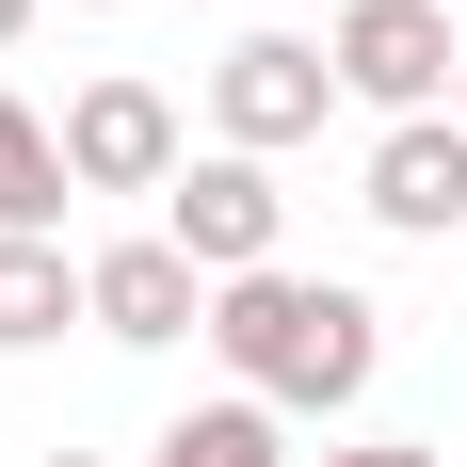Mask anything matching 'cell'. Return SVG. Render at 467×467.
I'll use <instances>...</instances> for the list:
<instances>
[{
  "instance_id": "obj_7",
  "label": "cell",
  "mask_w": 467,
  "mask_h": 467,
  "mask_svg": "<svg viewBox=\"0 0 467 467\" xmlns=\"http://www.w3.org/2000/svg\"><path fill=\"white\" fill-rule=\"evenodd\" d=\"M355 193H371V226H403V242H451V226H467V130H451V113L387 130Z\"/></svg>"
},
{
  "instance_id": "obj_9",
  "label": "cell",
  "mask_w": 467,
  "mask_h": 467,
  "mask_svg": "<svg viewBox=\"0 0 467 467\" xmlns=\"http://www.w3.org/2000/svg\"><path fill=\"white\" fill-rule=\"evenodd\" d=\"M145 467H306V451H290L275 403H242V387H226V403H193V420L145 435Z\"/></svg>"
},
{
  "instance_id": "obj_6",
  "label": "cell",
  "mask_w": 467,
  "mask_h": 467,
  "mask_svg": "<svg viewBox=\"0 0 467 467\" xmlns=\"http://www.w3.org/2000/svg\"><path fill=\"white\" fill-rule=\"evenodd\" d=\"M81 306H97V338L161 355V338H210V306H226V290L193 275L161 226H145V242H97V258H81Z\"/></svg>"
},
{
  "instance_id": "obj_3",
  "label": "cell",
  "mask_w": 467,
  "mask_h": 467,
  "mask_svg": "<svg viewBox=\"0 0 467 467\" xmlns=\"http://www.w3.org/2000/svg\"><path fill=\"white\" fill-rule=\"evenodd\" d=\"M161 242H178L210 290H242V275H275V242H290V193H275V161H242V145H210L178 193H161Z\"/></svg>"
},
{
  "instance_id": "obj_8",
  "label": "cell",
  "mask_w": 467,
  "mask_h": 467,
  "mask_svg": "<svg viewBox=\"0 0 467 467\" xmlns=\"http://www.w3.org/2000/svg\"><path fill=\"white\" fill-rule=\"evenodd\" d=\"M65 193H81V178H65V130H48L33 97H0V242H48Z\"/></svg>"
},
{
  "instance_id": "obj_14",
  "label": "cell",
  "mask_w": 467,
  "mask_h": 467,
  "mask_svg": "<svg viewBox=\"0 0 467 467\" xmlns=\"http://www.w3.org/2000/svg\"><path fill=\"white\" fill-rule=\"evenodd\" d=\"M451 130H467V81H451Z\"/></svg>"
},
{
  "instance_id": "obj_10",
  "label": "cell",
  "mask_w": 467,
  "mask_h": 467,
  "mask_svg": "<svg viewBox=\"0 0 467 467\" xmlns=\"http://www.w3.org/2000/svg\"><path fill=\"white\" fill-rule=\"evenodd\" d=\"M65 323H97L81 258H65V242H0V355H33V338H65Z\"/></svg>"
},
{
  "instance_id": "obj_5",
  "label": "cell",
  "mask_w": 467,
  "mask_h": 467,
  "mask_svg": "<svg viewBox=\"0 0 467 467\" xmlns=\"http://www.w3.org/2000/svg\"><path fill=\"white\" fill-rule=\"evenodd\" d=\"M65 178L81 193H178L193 161H178V97L161 81H81L65 97Z\"/></svg>"
},
{
  "instance_id": "obj_2",
  "label": "cell",
  "mask_w": 467,
  "mask_h": 467,
  "mask_svg": "<svg viewBox=\"0 0 467 467\" xmlns=\"http://www.w3.org/2000/svg\"><path fill=\"white\" fill-rule=\"evenodd\" d=\"M323 65H338V97H371L387 130H420V113H451L467 33H451V0H355L323 33Z\"/></svg>"
},
{
  "instance_id": "obj_4",
  "label": "cell",
  "mask_w": 467,
  "mask_h": 467,
  "mask_svg": "<svg viewBox=\"0 0 467 467\" xmlns=\"http://www.w3.org/2000/svg\"><path fill=\"white\" fill-rule=\"evenodd\" d=\"M323 113H338V65H323L306 33H242L226 65H210V130H226L242 161H275V145H306Z\"/></svg>"
},
{
  "instance_id": "obj_13",
  "label": "cell",
  "mask_w": 467,
  "mask_h": 467,
  "mask_svg": "<svg viewBox=\"0 0 467 467\" xmlns=\"http://www.w3.org/2000/svg\"><path fill=\"white\" fill-rule=\"evenodd\" d=\"M33 467H97V451H33Z\"/></svg>"
},
{
  "instance_id": "obj_15",
  "label": "cell",
  "mask_w": 467,
  "mask_h": 467,
  "mask_svg": "<svg viewBox=\"0 0 467 467\" xmlns=\"http://www.w3.org/2000/svg\"><path fill=\"white\" fill-rule=\"evenodd\" d=\"M81 16H113V0H81Z\"/></svg>"
},
{
  "instance_id": "obj_12",
  "label": "cell",
  "mask_w": 467,
  "mask_h": 467,
  "mask_svg": "<svg viewBox=\"0 0 467 467\" xmlns=\"http://www.w3.org/2000/svg\"><path fill=\"white\" fill-rule=\"evenodd\" d=\"M16 33H33V0H0V48H16Z\"/></svg>"
},
{
  "instance_id": "obj_11",
  "label": "cell",
  "mask_w": 467,
  "mask_h": 467,
  "mask_svg": "<svg viewBox=\"0 0 467 467\" xmlns=\"http://www.w3.org/2000/svg\"><path fill=\"white\" fill-rule=\"evenodd\" d=\"M306 467H451V451H420V435H355V451H306Z\"/></svg>"
},
{
  "instance_id": "obj_1",
  "label": "cell",
  "mask_w": 467,
  "mask_h": 467,
  "mask_svg": "<svg viewBox=\"0 0 467 467\" xmlns=\"http://www.w3.org/2000/svg\"><path fill=\"white\" fill-rule=\"evenodd\" d=\"M210 355L242 371V403H275V420H338V403H371L387 371V306L338 275H242L226 306H210Z\"/></svg>"
}]
</instances>
